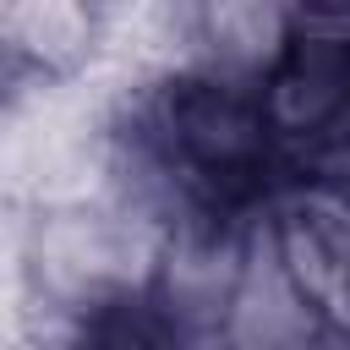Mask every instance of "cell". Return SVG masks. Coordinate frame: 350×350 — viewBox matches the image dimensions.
<instances>
[{
    "label": "cell",
    "instance_id": "1",
    "mask_svg": "<svg viewBox=\"0 0 350 350\" xmlns=\"http://www.w3.org/2000/svg\"><path fill=\"white\" fill-rule=\"evenodd\" d=\"M159 131H164V153H180L191 170L202 175H241L252 164H262L268 153V115L262 98H252L241 82L224 77H186L170 82L159 98Z\"/></svg>",
    "mask_w": 350,
    "mask_h": 350
},
{
    "label": "cell",
    "instance_id": "2",
    "mask_svg": "<svg viewBox=\"0 0 350 350\" xmlns=\"http://www.w3.org/2000/svg\"><path fill=\"white\" fill-rule=\"evenodd\" d=\"M241 268H246V224L191 213L170 230L148 295L175 328H224Z\"/></svg>",
    "mask_w": 350,
    "mask_h": 350
},
{
    "label": "cell",
    "instance_id": "3",
    "mask_svg": "<svg viewBox=\"0 0 350 350\" xmlns=\"http://www.w3.org/2000/svg\"><path fill=\"white\" fill-rule=\"evenodd\" d=\"M328 317L306 301L295 284L284 252H279V213H252L246 219V268L224 317V339L235 350H290Z\"/></svg>",
    "mask_w": 350,
    "mask_h": 350
},
{
    "label": "cell",
    "instance_id": "4",
    "mask_svg": "<svg viewBox=\"0 0 350 350\" xmlns=\"http://www.w3.org/2000/svg\"><path fill=\"white\" fill-rule=\"evenodd\" d=\"M104 33L98 0H5V44L38 77H66L93 60Z\"/></svg>",
    "mask_w": 350,
    "mask_h": 350
},
{
    "label": "cell",
    "instance_id": "5",
    "mask_svg": "<svg viewBox=\"0 0 350 350\" xmlns=\"http://www.w3.org/2000/svg\"><path fill=\"white\" fill-rule=\"evenodd\" d=\"M170 350H235V345L224 339V328H175Z\"/></svg>",
    "mask_w": 350,
    "mask_h": 350
},
{
    "label": "cell",
    "instance_id": "6",
    "mask_svg": "<svg viewBox=\"0 0 350 350\" xmlns=\"http://www.w3.org/2000/svg\"><path fill=\"white\" fill-rule=\"evenodd\" d=\"M290 350H350V334L334 328V323H323V328H312L306 339H295Z\"/></svg>",
    "mask_w": 350,
    "mask_h": 350
},
{
    "label": "cell",
    "instance_id": "7",
    "mask_svg": "<svg viewBox=\"0 0 350 350\" xmlns=\"http://www.w3.org/2000/svg\"><path fill=\"white\" fill-rule=\"evenodd\" d=\"M295 5V16L301 11H339V5H350V0H290Z\"/></svg>",
    "mask_w": 350,
    "mask_h": 350
}]
</instances>
